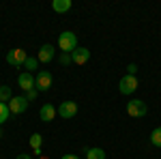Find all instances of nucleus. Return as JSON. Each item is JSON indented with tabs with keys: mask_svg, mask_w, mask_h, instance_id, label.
I'll return each mask as SVG.
<instances>
[{
	"mask_svg": "<svg viewBox=\"0 0 161 159\" xmlns=\"http://www.w3.org/2000/svg\"><path fill=\"white\" fill-rule=\"evenodd\" d=\"M58 48H60L62 52H67V54L75 52V49L80 48V45H77V35H75V32H71V30L60 32V37H58Z\"/></svg>",
	"mask_w": 161,
	"mask_h": 159,
	"instance_id": "f257e3e1",
	"label": "nucleus"
},
{
	"mask_svg": "<svg viewBox=\"0 0 161 159\" xmlns=\"http://www.w3.org/2000/svg\"><path fill=\"white\" fill-rule=\"evenodd\" d=\"M127 114H129L131 118H144V116L148 114V105H146L142 99H131V101L127 103Z\"/></svg>",
	"mask_w": 161,
	"mask_h": 159,
	"instance_id": "f03ea898",
	"label": "nucleus"
},
{
	"mask_svg": "<svg viewBox=\"0 0 161 159\" xmlns=\"http://www.w3.org/2000/svg\"><path fill=\"white\" fill-rule=\"evenodd\" d=\"M118 90H120V95H133L137 90V77L136 75H123L120 77V82H118Z\"/></svg>",
	"mask_w": 161,
	"mask_h": 159,
	"instance_id": "7ed1b4c3",
	"label": "nucleus"
},
{
	"mask_svg": "<svg viewBox=\"0 0 161 159\" xmlns=\"http://www.w3.org/2000/svg\"><path fill=\"white\" fill-rule=\"evenodd\" d=\"M52 82H54V77H52L50 71H39V73L35 75V88H37L39 93L50 90V88H52Z\"/></svg>",
	"mask_w": 161,
	"mask_h": 159,
	"instance_id": "20e7f679",
	"label": "nucleus"
},
{
	"mask_svg": "<svg viewBox=\"0 0 161 159\" xmlns=\"http://www.w3.org/2000/svg\"><path fill=\"white\" fill-rule=\"evenodd\" d=\"M77 103L71 101V99H67V101H62L60 105H58V116L60 118H75V114H77Z\"/></svg>",
	"mask_w": 161,
	"mask_h": 159,
	"instance_id": "39448f33",
	"label": "nucleus"
},
{
	"mask_svg": "<svg viewBox=\"0 0 161 159\" xmlns=\"http://www.w3.org/2000/svg\"><path fill=\"white\" fill-rule=\"evenodd\" d=\"M26 58H28V56H26V52H24V49H19V48L7 52V62H9L11 67H24Z\"/></svg>",
	"mask_w": 161,
	"mask_h": 159,
	"instance_id": "423d86ee",
	"label": "nucleus"
},
{
	"mask_svg": "<svg viewBox=\"0 0 161 159\" xmlns=\"http://www.w3.org/2000/svg\"><path fill=\"white\" fill-rule=\"evenodd\" d=\"M54 56H56V48L54 45H50V43H45V45H41L39 48V52H37V60L39 62H52L54 60Z\"/></svg>",
	"mask_w": 161,
	"mask_h": 159,
	"instance_id": "0eeeda50",
	"label": "nucleus"
},
{
	"mask_svg": "<svg viewBox=\"0 0 161 159\" xmlns=\"http://www.w3.org/2000/svg\"><path fill=\"white\" fill-rule=\"evenodd\" d=\"M9 110H11V114H24L28 110V99L24 95L22 97H13L9 101Z\"/></svg>",
	"mask_w": 161,
	"mask_h": 159,
	"instance_id": "6e6552de",
	"label": "nucleus"
},
{
	"mask_svg": "<svg viewBox=\"0 0 161 159\" xmlns=\"http://www.w3.org/2000/svg\"><path fill=\"white\" fill-rule=\"evenodd\" d=\"M17 84H19V88H22L24 93L32 90V88H35V75H32V73H28V71L19 73V75H17Z\"/></svg>",
	"mask_w": 161,
	"mask_h": 159,
	"instance_id": "1a4fd4ad",
	"label": "nucleus"
},
{
	"mask_svg": "<svg viewBox=\"0 0 161 159\" xmlns=\"http://www.w3.org/2000/svg\"><path fill=\"white\" fill-rule=\"evenodd\" d=\"M56 114H58V110H56L52 103H43L41 110H39V116H41V121H43V122H52L54 118H56Z\"/></svg>",
	"mask_w": 161,
	"mask_h": 159,
	"instance_id": "9d476101",
	"label": "nucleus"
},
{
	"mask_svg": "<svg viewBox=\"0 0 161 159\" xmlns=\"http://www.w3.org/2000/svg\"><path fill=\"white\" fill-rule=\"evenodd\" d=\"M71 60L75 65H86L90 60V49L88 48H77L75 52H71Z\"/></svg>",
	"mask_w": 161,
	"mask_h": 159,
	"instance_id": "9b49d317",
	"label": "nucleus"
},
{
	"mask_svg": "<svg viewBox=\"0 0 161 159\" xmlns=\"http://www.w3.org/2000/svg\"><path fill=\"white\" fill-rule=\"evenodd\" d=\"M71 7H73L71 0H54L52 2V9L56 13H67V11H71Z\"/></svg>",
	"mask_w": 161,
	"mask_h": 159,
	"instance_id": "f8f14e48",
	"label": "nucleus"
},
{
	"mask_svg": "<svg viewBox=\"0 0 161 159\" xmlns=\"http://www.w3.org/2000/svg\"><path fill=\"white\" fill-rule=\"evenodd\" d=\"M86 159H105V150L99 146H92L86 150Z\"/></svg>",
	"mask_w": 161,
	"mask_h": 159,
	"instance_id": "ddd939ff",
	"label": "nucleus"
},
{
	"mask_svg": "<svg viewBox=\"0 0 161 159\" xmlns=\"http://www.w3.org/2000/svg\"><path fill=\"white\" fill-rule=\"evenodd\" d=\"M13 99V90H11V86H0V101H2V103H9V101H11Z\"/></svg>",
	"mask_w": 161,
	"mask_h": 159,
	"instance_id": "4468645a",
	"label": "nucleus"
},
{
	"mask_svg": "<svg viewBox=\"0 0 161 159\" xmlns=\"http://www.w3.org/2000/svg\"><path fill=\"white\" fill-rule=\"evenodd\" d=\"M9 116H11V110H9V103H2V101H0V127H2L4 122L9 121Z\"/></svg>",
	"mask_w": 161,
	"mask_h": 159,
	"instance_id": "2eb2a0df",
	"label": "nucleus"
},
{
	"mask_svg": "<svg viewBox=\"0 0 161 159\" xmlns=\"http://www.w3.org/2000/svg\"><path fill=\"white\" fill-rule=\"evenodd\" d=\"M150 144L161 148V127H155V129L150 131Z\"/></svg>",
	"mask_w": 161,
	"mask_h": 159,
	"instance_id": "dca6fc26",
	"label": "nucleus"
},
{
	"mask_svg": "<svg viewBox=\"0 0 161 159\" xmlns=\"http://www.w3.org/2000/svg\"><path fill=\"white\" fill-rule=\"evenodd\" d=\"M39 67V60H37V56L32 58V56H28L26 58V62H24V69L28 71V73H35V69Z\"/></svg>",
	"mask_w": 161,
	"mask_h": 159,
	"instance_id": "f3484780",
	"label": "nucleus"
},
{
	"mask_svg": "<svg viewBox=\"0 0 161 159\" xmlns=\"http://www.w3.org/2000/svg\"><path fill=\"white\" fill-rule=\"evenodd\" d=\"M41 144H43V138H41V133H32V135H30V146H32V150L41 148Z\"/></svg>",
	"mask_w": 161,
	"mask_h": 159,
	"instance_id": "a211bd4d",
	"label": "nucleus"
},
{
	"mask_svg": "<svg viewBox=\"0 0 161 159\" xmlns=\"http://www.w3.org/2000/svg\"><path fill=\"white\" fill-rule=\"evenodd\" d=\"M58 60H60L62 67H69V65L73 62V60H71V54H67V52H62L60 56H58Z\"/></svg>",
	"mask_w": 161,
	"mask_h": 159,
	"instance_id": "6ab92c4d",
	"label": "nucleus"
},
{
	"mask_svg": "<svg viewBox=\"0 0 161 159\" xmlns=\"http://www.w3.org/2000/svg\"><path fill=\"white\" fill-rule=\"evenodd\" d=\"M24 97L28 99V103H30V101H35V99L39 97V90H37V88H32V90H28V93H26Z\"/></svg>",
	"mask_w": 161,
	"mask_h": 159,
	"instance_id": "aec40b11",
	"label": "nucleus"
},
{
	"mask_svg": "<svg viewBox=\"0 0 161 159\" xmlns=\"http://www.w3.org/2000/svg\"><path fill=\"white\" fill-rule=\"evenodd\" d=\"M137 73V65L136 62H131L129 67H127V75H136Z\"/></svg>",
	"mask_w": 161,
	"mask_h": 159,
	"instance_id": "412c9836",
	"label": "nucleus"
},
{
	"mask_svg": "<svg viewBox=\"0 0 161 159\" xmlns=\"http://www.w3.org/2000/svg\"><path fill=\"white\" fill-rule=\"evenodd\" d=\"M15 159H32V157H30V155H26V153H22V155H17Z\"/></svg>",
	"mask_w": 161,
	"mask_h": 159,
	"instance_id": "4be33fe9",
	"label": "nucleus"
},
{
	"mask_svg": "<svg viewBox=\"0 0 161 159\" xmlns=\"http://www.w3.org/2000/svg\"><path fill=\"white\" fill-rule=\"evenodd\" d=\"M60 159H80V157H77V155H62Z\"/></svg>",
	"mask_w": 161,
	"mask_h": 159,
	"instance_id": "5701e85b",
	"label": "nucleus"
},
{
	"mask_svg": "<svg viewBox=\"0 0 161 159\" xmlns=\"http://www.w3.org/2000/svg\"><path fill=\"white\" fill-rule=\"evenodd\" d=\"M37 159H50V157H45V155H41V157H37Z\"/></svg>",
	"mask_w": 161,
	"mask_h": 159,
	"instance_id": "b1692460",
	"label": "nucleus"
},
{
	"mask_svg": "<svg viewBox=\"0 0 161 159\" xmlns=\"http://www.w3.org/2000/svg\"><path fill=\"white\" fill-rule=\"evenodd\" d=\"M0 138H2V127H0Z\"/></svg>",
	"mask_w": 161,
	"mask_h": 159,
	"instance_id": "393cba45",
	"label": "nucleus"
}]
</instances>
